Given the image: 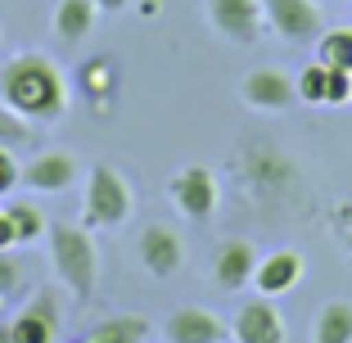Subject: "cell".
I'll return each mask as SVG.
<instances>
[{
	"instance_id": "6da1fadb",
	"label": "cell",
	"mask_w": 352,
	"mask_h": 343,
	"mask_svg": "<svg viewBox=\"0 0 352 343\" xmlns=\"http://www.w3.org/2000/svg\"><path fill=\"white\" fill-rule=\"evenodd\" d=\"M68 100H73L68 77L50 54L19 50L14 59H5V68H0V104L14 109L19 118H28L36 126L59 122L68 113Z\"/></svg>"
},
{
	"instance_id": "7a4b0ae2",
	"label": "cell",
	"mask_w": 352,
	"mask_h": 343,
	"mask_svg": "<svg viewBox=\"0 0 352 343\" xmlns=\"http://www.w3.org/2000/svg\"><path fill=\"white\" fill-rule=\"evenodd\" d=\"M45 249H50L54 280L68 289V298L91 302L95 289H100V249H95L91 226H82V221H50Z\"/></svg>"
},
{
	"instance_id": "3957f363",
	"label": "cell",
	"mask_w": 352,
	"mask_h": 343,
	"mask_svg": "<svg viewBox=\"0 0 352 343\" xmlns=\"http://www.w3.org/2000/svg\"><path fill=\"white\" fill-rule=\"evenodd\" d=\"M235 181H239V190L253 195L258 203H276V199H285L298 186V163H294L276 140L253 135L235 154Z\"/></svg>"
},
{
	"instance_id": "277c9868",
	"label": "cell",
	"mask_w": 352,
	"mask_h": 343,
	"mask_svg": "<svg viewBox=\"0 0 352 343\" xmlns=\"http://www.w3.org/2000/svg\"><path fill=\"white\" fill-rule=\"evenodd\" d=\"M131 217V186L118 167L95 163L86 172V195H82V226L91 230H118Z\"/></svg>"
},
{
	"instance_id": "5b68a950",
	"label": "cell",
	"mask_w": 352,
	"mask_h": 343,
	"mask_svg": "<svg viewBox=\"0 0 352 343\" xmlns=\"http://www.w3.org/2000/svg\"><path fill=\"white\" fill-rule=\"evenodd\" d=\"M167 199H172V208L181 212L186 221H208L217 212L221 203V186H217V172L204 163H190L181 172L167 177Z\"/></svg>"
},
{
	"instance_id": "8992f818",
	"label": "cell",
	"mask_w": 352,
	"mask_h": 343,
	"mask_svg": "<svg viewBox=\"0 0 352 343\" xmlns=\"http://www.w3.org/2000/svg\"><path fill=\"white\" fill-rule=\"evenodd\" d=\"M262 19L267 32L289 45H316V36L325 32V10L316 0H262Z\"/></svg>"
},
{
	"instance_id": "52a82bcc",
	"label": "cell",
	"mask_w": 352,
	"mask_h": 343,
	"mask_svg": "<svg viewBox=\"0 0 352 343\" xmlns=\"http://www.w3.org/2000/svg\"><path fill=\"white\" fill-rule=\"evenodd\" d=\"M135 262L154 280H172L176 271L186 267V235L176 226H167V221H149L135 235Z\"/></svg>"
},
{
	"instance_id": "ba28073f",
	"label": "cell",
	"mask_w": 352,
	"mask_h": 343,
	"mask_svg": "<svg viewBox=\"0 0 352 343\" xmlns=\"http://www.w3.org/2000/svg\"><path fill=\"white\" fill-rule=\"evenodd\" d=\"M82 177H86V167L77 154H68V149H41V154H32L23 163L19 190H28V195H63Z\"/></svg>"
},
{
	"instance_id": "9c48e42d",
	"label": "cell",
	"mask_w": 352,
	"mask_h": 343,
	"mask_svg": "<svg viewBox=\"0 0 352 343\" xmlns=\"http://www.w3.org/2000/svg\"><path fill=\"white\" fill-rule=\"evenodd\" d=\"M258 244L244 235H230L221 239L217 249H212V258H208V280L217 285L221 294H244L253 285V271H258Z\"/></svg>"
},
{
	"instance_id": "30bf717a",
	"label": "cell",
	"mask_w": 352,
	"mask_h": 343,
	"mask_svg": "<svg viewBox=\"0 0 352 343\" xmlns=\"http://www.w3.org/2000/svg\"><path fill=\"white\" fill-rule=\"evenodd\" d=\"M204 19L230 45H253L267 32L262 0H204Z\"/></svg>"
},
{
	"instance_id": "8fae6325",
	"label": "cell",
	"mask_w": 352,
	"mask_h": 343,
	"mask_svg": "<svg viewBox=\"0 0 352 343\" xmlns=\"http://www.w3.org/2000/svg\"><path fill=\"white\" fill-rule=\"evenodd\" d=\"M239 104L253 109V113H285V109L298 104L294 77L280 73V68H253V73L239 77Z\"/></svg>"
},
{
	"instance_id": "7c38bea8",
	"label": "cell",
	"mask_w": 352,
	"mask_h": 343,
	"mask_svg": "<svg viewBox=\"0 0 352 343\" xmlns=\"http://www.w3.org/2000/svg\"><path fill=\"white\" fill-rule=\"evenodd\" d=\"M285 316L267 294H253L230 321V339L235 343H285Z\"/></svg>"
},
{
	"instance_id": "4fadbf2b",
	"label": "cell",
	"mask_w": 352,
	"mask_h": 343,
	"mask_svg": "<svg viewBox=\"0 0 352 343\" xmlns=\"http://www.w3.org/2000/svg\"><path fill=\"white\" fill-rule=\"evenodd\" d=\"M226 339H230V325L217 312L195 307V302L176 307L163 321V343H226Z\"/></svg>"
},
{
	"instance_id": "5bb4252c",
	"label": "cell",
	"mask_w": 352,
	"mask_h": 343,
	"mask_svg": "<svg viewBox=\"0 0 352 343\" xmlns=\"http://www.w3.org/2000/svg\"><path fill=\"white\" fill-rule=\"evenodd\" d=\"M302 271H307V262H302L298 249H271L258 258V271H253V289L267 294V298H280V294H289L302 285Z\"/></svg>"
},
{
	"instance_id": "9a60e30c",
	"label": "cell",
	"mask_w": 352,
	"mask_h": 343,
	"mask_svg": "<svg viewBox=\"0 0 352 343\" xmlns=\"http://www.w3.org/2000/svg\"><path fill=\"white\" fill-rule=\"evenodd\" d=\"M10 325H14V343H59L63 312L54 307V294L45 289V294H36L19 316H10Z\"/></svg>"
},
{
	"instance_id": "2e32d148",
	"label": "cell",
	"mask_w": 352,
	"mask_h": 343,
	"mask_svg": "<svg viewBox=\"0 0 352 343\" xmlns=\"http://www.w3.org/2000/svg\"><path fill=\"white\" fill-rule=\"evenodd\" d=\"M95 19H100L95 0H54L50 32H54V41H63V45H82L95 32Z\"/></svg>"
},
{
	"instance_id": "e0dca14e",
	"label": "cell",
	"mask_w": 352,
	"mask_h": 343,
	"mask_svg": "<svg viewBox=\"0 0 352 343\" xmlns=\"http://www.w3.org/2000/svg\"><path fill=\"white\" fill-rule=\"evenodd\" d=\"M149 334H154V321H149V316L118 312V316H104V321L86 334V343H149Z\"/></svg>"
},
{
	"instance_id": "ac0fdd59",
	"label": "cell",
	"mask_w": 352,
	"mask_h": 343,
	"mask_svg": "<svg viewBox=\"0 0 352 343\" xmlns=\"http://www.w3.org/2000/svg\"><path fill=\"white\" fill-rule=\"evenodd\" d=\"M311 343H352V302L330 298L311 321Z\"/></svg>"
},
{
	"instance_id": "d6986e66",
	"label": "cell",
	"mask_w": 352,
	"mask_h": 343,
	"mask_svg": "<svg viewBox=\"0 0 352 343\" xmlns=\"http://www.w3.org/2000/svg\"><path fill=\"white\" fill-rule=\"evenodd\" d=\"M5 212H10L14 230H19V249H23V244H36V239H45V230H50L45 212L36 208L32 199H14V203H5Z\"/></svg>"
},
{
	"instance_id": "ffe728a7",
	"label": "cell",
	"mask_w": 352,
	"mask_h": 343,
	"mask_svg": "<svg viewBox=\"0 0 352 343\" xmlns=\"http://www.w3.org/2000/svg\"><path fill=\"white\" fill-rule=\"evenodd\" d=\"M316 59L325 68H348L352 73V27H325L316 36Z\"/></svg>"
},
{
	"instance_id": "44dd1931",
	"label": "cell",
	"mask_w": 352,
	"mask_h": 343,
	"mask_svg": "<svg viewBox=\"0 0 352 343\" xmlns=\"http://www.w3.org/2000/svg\"><path fill=\"white\" fill-rule=\"evenodd\" d=\"M36 131H41L36 122H28V118H19L14 109L0 104V149H14V154H19V149H28L32 140H36Z\"/></svg>"
},
{
	"instance_id": "7402d4cb",
	"label": "cell",
	"mask_w": 352,
	"mask_h": 343,
	"mask_svg": "<svg viewBox=\"0 0 352 343\" xmlns=\"http://www.w3.org/2000/svg\"><path fill=\"white\" fill-rule=\"evenodd\" d=\"M325 82H330V68H325L321 59L307 63L298 77H294V91H298V104H311V109H321L325 104Z\"/></svg>"
},
{
	"instance_id": "603a6c76",
	"label": "cell",
	"mask_w": 352,
	"mask_h": 343,
	"mask_svg": "<svg viewBox=\"0 0 352 343\" xmlns=\"http://www.w3.org/2000/svg\"><path fill=\"white\" fill-rule=\"evenodd\" d=\"M113 59H86L82 63V73H77V86L82 91H91L95 95V109H100V95H109L113 91Z\"/></svg>"
},
{
	"instance_id": "cb8c5ba5",
	"label": "cell",
	"mask_w": 352,
	"mask_h": 343,
	"mask_svg": "<svg viewBox=\"0 0 352 343\" xmlns=\"http://www.w3.org/2000/svg\"><path fill=\"white\" fill-rule=\"evenodd\" d=\"M325 226H330L334 244H339V249L352 258V199H339V203L325 212Z\"/></svg>"
},
{
	"instance_id": "d4e9b609",
	"label": "cell",
	"mask_w": 352,
	"mask_h": 343,
	"mask_svg": "<svg viewBox=\"0 0 352 343\" xmlns=\"http://www.w3.org/2000/svg\"><path fill=\"white\" fill-rule=\"evenodd\" d=\"M352 104V73L348 68H330V82H325V109H343Z\"/></svg>"
},
{
	"instance_id": "484cf974",
	"label": "cell",
	"mask_w": 352,
	"mask_h": 343,
	"mask_svg": "<svg viewBox=\"0 0 352 343\" xmlns=\"http://www.w3.org/2000/svg\"><path fill=\"white\" fill-rule=\"evenodd\" d=\"M19 181H23L19 154H14V149H0V199H10L14 190H19Z\"/></svg>"
},
{
	"instance_id": "4316f807",
	"label": "cell",
	"mask_w": 352,
	"mask_h": 343,
	"mask_svg": "<svg viewBox=\"0 0 352 343\" xmlns=\"http://www.w3.org/2000/svg\"><path fill=\"white\" fill-rule=\"evenodd\" d=\"M23 285V262L14 258V249H0V298H10Z\"/></svg>"
},
{
	"instance_id": "83f0119b",
	"label": "cell",
	"mask_w": 352,
	"mask_h": 343,
	"mask_svg": "<svg viewBox=\"0 0 352 343\" xmlns=\"http://www.w3.org/2000/svg\"><path fill=\"white\" fill-rule=\"evenodd\" d=\"M0 249H19V230H14L10 212L0 208Z\"/></svg>"
},
{
	"instance_id": "f1b7e54d",
	"label": "cell",
	"mask_w": 352,
	"mask_h": 343,
	"mask_svg": "<svg viewBox=\"0 0 352 343\" xmlns=\"http://www.w3.org/2000/svg\"><path fill=\"white\" fill-rule=\"evenodd\" d=\"M126 5H131V0H95V10H100V14H122Z\"/></svg>"
},
{
	"instance_id": "f546056e",
	"label": "cell",
	"mask_w": 352,
	"mask_h": 343,
	"mask_svg": "<svg viewBox=\"0 0 352 343\" xmlns=\"http://www.w3.org/2000/svg\"><path fill=\"white\" fill-rule=\"evenodd\" d=\"M0 343H14V325L10 321H0Z\"/></svg>"
},
{
	"instance_id": "4dcf8cb0",
	"label": "cell",
	"mask_w": 352,
	"mask_h": 343,
	"mask_svg": "<svg viewBox=\"0 0 352 343\" xmlns=\"http://www.w3.org/2000/svg\"><path fill=\"white\" fill-rule=\"evenodd\" d=\"M339 5H352V0H339Z\"/></svg>"
},
{
	"instance_id": "1f68e13d",
	"label": "cell",
	"mask_w": 352,
	"mask_h": 343,
	"mask_svg": "<svg viewBox=\"0 0 352 343\" xmlns=\"http://www.w3.org/2000/svg\"><path fill=\"white\" fill-rule=\"evenodd\" d=\"M0 36H5V32H0Z\"/></svg>"
},
{
	"instance_id": "d6a6232c",
	"label": "cell",
	"mask_w": 352,
	"mask_h": 343,
	"mask_svg": "<svg viewBox=\"0 0 352 343\" xmlns=\"http://www.w3.org/2000/svg\"><path fill=\"white\" fill-rule=\"evenodd\" d=\"M0 302H5V298H0Z\"/></svg>"
}]
</instances>
